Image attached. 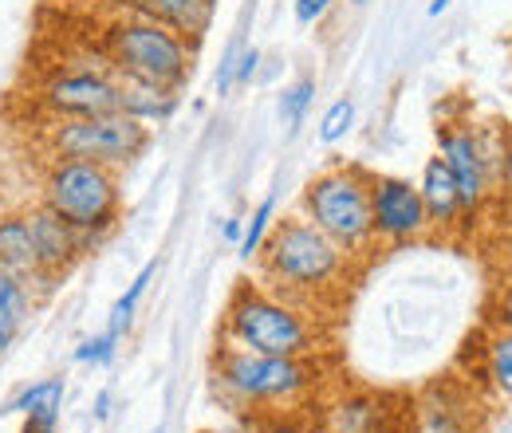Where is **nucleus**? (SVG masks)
I'll return each mask as SVG.
<instances>
[{
  "mask_svg": "<svg viewBox=\"0 0 512 433\" xmlns=\"http://www.w3.org/2000/svg\"><path fill=\"white\" fill-rule=\"evenodd\" d=\"M351 264V252L335 245L327 233H320L308 217H284L264 237L260 248V272L272 280L288 300H316L320 292H331L343 284Z\"/></svg>",
  "mask_w": 512,
  "mask_h": 433,
  "instance_id": "f257e3e1",
  "label": "nucleus"
},
{
  "mask_svg": "<svg viewBox=\"0 0 512 433\" xmlns=\"http://www.w3.org/2000/svg\"><path fill=\"white\" fill-rule=\"evenodd\" d=\"M213 382L237 410L253 406H292L316 390L320 367L312 355H253L241 347H221L213 355Z\"/></svg>",
  "mask_w": 512,
  "mask_h": 433,
  "instance_id": "f03ea898",
  "label": "nucleus"
},
{
  "mask_svg": "<svg viewBox=\"0 0 512 433\" xmlns=\"http://www.w3.org/2000/svg\"><path fill=\"white\" fill-rule=\"evenodd\" d=\"M103 56L127 79L158 83L170 91H182L193 71V44L174 28L146 20V16H119L103 32Z\"/></svg>",
  "mask_w": 512,
  "mask_h": 433,
  "instance_id": "7ed1b4c3",
  "label": "nucleus"
},
{
  "mask_svg": "<svg viewBox=\"0 0 512 433\" xmlns=\"http://www.w3.org/2000/svg\"><path fill=\"white\" fill-rule=\"evenodd\" d=\"M225 343L253 355H316L320 331L288 296L241 288L225 315Z\"/></svg>",
  "mask_w": 512,
  "mask_h": 433,
  "instance_id": "20e7f679",
  "label": "nucleus"
},
{
  "mask_svg": "<svg viewBox=\"0 0 512 433\" xmlns=\"http://www.w3.org/2000/svg\"><path fill=\"white\" fill-rule=\"evenodd\" d=\"M44 205L79 233L107 237L119 225V170L79 158H56L44 174Z\"/></svg>",
  "mask_w": 512,
  "mask_h": 433,
  "instance_id": "39448f33",
  "label": "nucleus"
},
{
  "mask_svg": "<svg viewBox=\"0 0 512 433\" xmlns=\"http://www.w3.org/2000/svg\"><path fill=\"white\" fill-rule=\"evenodd\" d=\"M304 217L327 233L335 245L351 256H363L375 245V225H371V174L359 166H339L312 178L304 197Z\"/></svg>",
  "mask_w": 512,
  "mask_h": 433,
  "instance_id": "423d86ee",
  "label": "nucleus"
},
{
  "mask_svg": "<svg viewBox=\"0 0 512 433\" xmlns=\"http://www.w3.org/2000/svg\"><path fill=\"white\" fill-rule=\"evenodd\" d=\"M150 126L130 119L123 111L115 115H91V119H52L44 146L52 158H79L99 166H130L150 150Z\"/></svg>",
  "mask_w": 512,
  "mask_h": 433,
  "instance_id": "0eeeda50",
  "label": "nucleus"
},
{
  "mask_svg": "<svg viewBox=\"0 0 512 433\" xmlns=\"http://www.w3.org/2000/svg\"><path fill=\"white\" fill-rule=\"evenodd\" d=\"M40 103L52 119H91L119 111V71L103 67H64L40 87Z\"/></svg>",
  "mask_w": 512,
  "mask_h": 433,
  "instance_id": "6e6552de",
  "label": "nucleus"
},
{
  "mask_svg": "<svg viewBox=\"0 0 512 433\" xmlns=\"http://www.w3.org/2000/svg\"><path fill=\"white\" fill-rule=\"evenodd\" d=\"M438 158L446 162V170L457 182L461 213L481 209V201L489 197V186L497 182V170H493L477 130H469V126H438Z\"/></svg>",
  "mask_w": 512,
  "mask_h": 433,
  "instance_id": "1a4fd4ad",
  "label": "nucleus"
},
{
  "mask_svg": "<svg viewBox=\"0 0 512 433\" xmlns=\"http://www.w3.org/2000/svg\"><path fill=\"white\" fill-rule=\"evenodd\" d=\"M371 225H375V241L383 245L418 241L430 229L418 186L406 178H390V174L371 178Z\"/></svg>",
  "mask_w": 512,
  "mask_h": 433,
  "instance_id": "9d476101",
  "label": "nucleus"
},
{
  "mask_svg": "<svg viewBox=\"0 0 512 433\" xmlns=\"http://www.w3.org/2000/svg\"><path fill=\"white\" fill-rule=\"evenodd\" d=\"M28 229H32V245H36L40 272H44L52 284L64 276L79 256H87V252H95V248L103 245V237L71 229L67 221H60V217L48 209V205H40L36 213H28Z\"/></svg>",
  "mask_w": 512,
  "mask_h": 433,
  "instance_id": "9b49d317",
  "label": "nucleus"
},
{
  "mask_svg": "<svg viewBox=\"0 0 512 433\" xmlns=\"http://www.w3.org/2000/svg\"><path fill=\"white\" fill-rule=\"evenodd\" d=\"M123 4H127V12L158 20L186 40H201L217 12V0H123Z\"/></svg>",
  "mask_w": 512,
  "mask_h": 433,
  "instance_id": "f8f14e48",
  "label": "nucleus"
},
{
  "mask_svg": "<svg viewBox=\"0 0 512 433\" xmlns=\"http://www.w3.org/2000/svg\"><path fill=\"white\" fill-rule=\"evenodd\" d=\"M8 410L24 418V433H56L64 410V378H40L24 386Z\"/></svg>",
  "mask_w": 512,
  "mask_h": 433,
  "instance_id": "ddd939ff",
  "label": "nucleus"
},
{
  "mask_svg": "<svg viewBox=\"0 0 512 433\" xmlns=\"http://www.w3.org/2000/svg\"><path fill=\"white\" fill-rule=\"evenodd\" d=\"M0 264L12 268L28 292L36 284L52 288V280L40 272V260H36V245H32V229H28V217H0Z\"/></svg>",
  "mask_w": 512,
  "mask_h": 433,
  "instance_id": "4468645a",
  "label": "nucleus"
},
{
  "mask_svg": "<svg viewBox=\"0 0 512 433\" xmlns=\"http://www.w3.org/2000/svg\"><path fill=\"white\" fill-rule=\"evenodd\" d=\"M418 197H422V209H426V221L430 229H446L461 217V197H457V182L446 170V162L434 154L426 166H422V182H418Z\"/></svg>",
  "mask_w": 512,
  "mask_h": 433,
  "instance_id": "2eb2a0df",
  "label": "nucleus"
},
{
  "mask_svg": "<svg viewBox=\"0 0 512 433\" xmlns=\"http://www.w3.org/2000/svg\"><path fill=\"white\" fill-rule=\"evenodd\" d=\"M119 111L138 119V123H170L178 111V91L158 87V83H142V79H127L119 75Z\"/></svg>",
  "mask_w": 512,
  "mask_h": 433,
  "instance_id": "dca6fc26",
  "label": "nucleus"
},
{
  "mask_svg": "<svg viewBox=\"0 0 512 433\" xmlns=\"http://www.w3.org/2000/svg\"><path fill=\"white\" fill-rule=\"evenodd\" d=\"M327 426L335 433H383L390 430V414L383 410V398L375 394H347L331 406Z\"/></svg>",
  "mask_w": 512,
  "mask_h": 433,
  "instance_id": "f3484780",
  "label": "nucleus"
},
{
  "mask_svg": "<svg viewBox=\"0 0 512 433\" xmlns=\"http://www.w3.org/2000/svg\"><path fill=\"white\" fill-rule=\"evenodd\" d=\"M32 304H36V296L28 292V284L12 272V268H4L0 264V355L16 343V335L24 331V323H28V315H32Z\"/></svg>",
  "mask_w": 512,
  "mask_h": 433,
  "instance_id": "a211bd4d",
  "label": "nucleus"
},
{
  "mask_svg": "<svg viewBox=\"0 0 512 433\" xmlns=\"http://www.w3.org/2000/svg\"><path fill=\"white\" fill-rule=\"evenodd\" d=\"M154 276H158V260H150L134 280H130V288L119 296V304L111 308V323H107V331L115 335V339H123L130 331V323H134V311L142 304V296H146V288L154 284Z\"/></svg>",
  "mask_w": 512,
  "mask_h": 433,
  "instance_id": "6ab92c4d",
  "label": "nucleus"
},
{
  "mask_svg": "<svg viewBox=\"0 0 512 433\" xmlns=\"http://www.w3.org/2000/svg\"><path fill=\"white\" fill-rule=\"evenodd\" d=\"M485 374H489L497 398L512 402V331H505V327L485 347Z\"/></svg>",
  "mask_w": 512,
  "mask_h": 433,
  "instance_id": "aec40b11",
  "label": "nucleus"
},
{
  "mask_svg": "<svg viewBox=\"0 0 512 433\" xmlns=\"http://www.w3.org/2000/svg\"><path fill=\"white\" fill-rule=\"evenodd\" d=\"M272 225H276V197H264L253 209V217L245 221V233H241V241H237V252H241L245 260H256L260 248H264V237L272 233Z\"/></svg>",
  "mask_w": 512,
  "mask_h": 433,
  "instance_id": "412c9836",
  "label": "nucleus"
},
{
  "mask_svg": "<svg viewBox=\"0 0 512 433\" xmlns=\"http://www.w3.org/2000/svg\"><path fill=\"white\" fill-rule=\"evenodd\" d=\"M312 103H316V79H300V83H292V87L280 95V119L288 123V130H300V123H304V115H308Z\"/></svg>",
  "mask_w": 512,
  "mask_h": 433,
  "instance_id": "4be33fe9",
  "label": "nucleus"
},
{
  "mask_svg": "<svg viewBox=\"0 0 512 433\" xmlns=\"http://www.w3.org/2000/svg\"><path fill=\"white\" fill-rule=\"evenodd\" d=\"M351 126H355V103H351V99H335L320 119V142L323 146L343 142V138L351 134Z\"/></svg>",
  "mask_w": 512,
  "mask_h": 433,
  "instance_id": "5701e85b",
  "label": "nucleus"
},
{
  "mask_svg": "<svg viewBox=\"0 0 512 433\" xmlns=\"http://www.w3.org/2000/svg\"><path fill=\"white\" fill-rule=\"evenodd\" d=\"M115 355H119V339H115L111 331H103V335H95V339H83L79 351H75V359H79V363H91V367H111Z\"/></svg>",
  "mask_w": 512,
  "mask_h": 433,
  "instance_id": "b1692460",
  "label": "nucleus"
},
{
  "mask_svg": "<svg viewBox=\"0 0 512 433\" xmlns=\"http://www.w3.org/2000/svg\"><path fill=\"white\" fill-rule=\"evenodd\" d=\"M497 182L512 197V130H505V146H501V158H497Z\"/></svg>",
  "mask_w": 512,
  "mask_h": 433,
  "instance_id": "393cba45",
  "label": "nucleus"
},
{
  "mask_svg": "<svg viewBox=\"0 0 512 433\" xmlns=\"http://www.w3.org/2000/svg\"><path fill=\"white\" fill-rule=\"evenodd\" d=\"M335 0H296V20L300 24H316L327 16V8H331Z\"/></svg>",
  "mask_w": 512,
  "mask_h": 433,
  "instance_id": "a878e982",
  "label": "nucleus"
},
{
  "mask_svg": "<svg viewBox=\"0 0 512 433\" xmlns=\"http://www.w3.org/2000/svg\"><path fill=\"white\" fill-rule=\"evenodd\" d=\"M256 67H260V52H256V48H245V52L237 56V83H249L256 75Z\"/></svg>",
  "mask_w": 512,
  "mask_h": 433,
  "instance_id": "bb28decb",
  "label": "nucleus"
},
{
  "mask_svg": "<svg viewBox=\"0 0 512 433\" xmlns=\"http://www.w3.org/2000/svg\"><path fill=\"white\" fill-rule=\"evenodd\" d=\"M260 433H304V426H300V422H292V418H272Z\"/></svg>",
  "mask_w": 512,
  "mask_h": 433,
  "instance_id": "cd10ccee",
  "label": "nucleus"
},
{
  "mask_svg": "<svg viewBox=\"0 0 512 433\" xmlns=\"http://www.w3.org/2000/svg\"><path fill=\"white\" fill-rule=\"evenodd\" d=\"M497 319H501L505 331H512V288L501 296V304H497Z\"/></svg>",
  "mask_w": 512,
  "mask_h": 433,
  "instance_id": "c85d7f7f",
  "label": "nucleus"
},
{
  "mask_svg": "<svg viewBox=\"0 0 512 433\" xmlns=\"http://www.w3.org/2000/svg\"><path fill=\"white\" fill-rule=\"evenodd\" d=\"M241 233H245V221H241V217H229V221H225V241H233V245H237V241H241Z\"/></svg>",
  "mask_w": 512,
  "mask_h": 433,
  "instance_id": "c756f323",
  "label": "nucleus"
},
{
  "mask_svg": "<svg viewBox=\"0 0 512 433\" xmlns=\"http://www.w3.org/2000/svg\"><path fill=\"white\" fill-rule=\"evenodd\" d=\"M453 0H430V16H442Z\"/></svg>",
  "mask_w": 512,
  "mask_h": 433,
  "instance_id": "7c9ffc66",
  "label": "nucleus"
},
{
  "mask_svg": "<svg viewBox=\"0 0 512 433\" xmlns=\"http://www.w3.org/2000/svg\"><path fill=\"white\" fill-rule=\"evenodd\" d=\"M304 433H335V430L327 422H320V426H304Z\"/></svg>",
  "mask_w": 512,
  "mask_h": 433,
  "instance_id": "2f4dec72",
  "label": "nucleus"
},
{
  "mask_svg": "<svg viewBox=\"0 0 512 433\" xmlns=\"http://www.w3.org/2000/svg\"><path fill=\"white\" fill-rule=\"evenodd\" d=\"M383 433H406V430H402V426H398V422H394V426H390V430H383Z\"/></svg>",
  "mask_w": 512,
  "mask_h": 433,
  "instance_id": "473e14b6",
  "label": "nucleus"
},
{
  "mask_svg": "<svg viewBox=\"0 0 512 433\" xmlns=\"http://www.w3.org/2000/svg\"><path fill=\"white\" fill-rule=\"evenodd\" d=\"M351 4H355V8H363V4H367V0H351Z\"/></svg>",
  "mask_w": 512,
  "mask_h": 433,
  "instance_id": "72a5a7b5",
  "label": "nucleus"
},
{
  "mask_svg": "<svg viewBox=\"0 0 512 433\" xmlns=\"http://www.w3.org/2000/svg\"><path fill=\"white\" fill-rule=\"evenodd\" d=\"M201 433H229V430H201Z\"/></svg>",
  "mask_w": 512,
  "mask_h": 433,
  "instance_id": "f704fd0d",
  "label": "nucleus"
}]
</instances>
